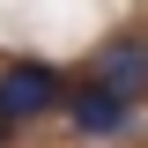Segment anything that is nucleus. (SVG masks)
Returning <instances> with one entry per match:
<instances>
[{
    "mask_svg": "<svg viewBox=\"0 0 148 148\" xmlns=\"http://www.w3.org/2000/svg\"><path fill=\"white\" fill-rule=\"evenodd\" d=\"M0 148H8V133H0Z\"/></svg>",
    "mask_w": 148,
    "mask_h": 148,
    "instance_id": "obj_4",
    "label": "nucleus"
},
{
    "mask_svg": "<svg viewBox=\"0 0 148 148\" xmlns=\"http://www.w3.org/2000/svg\"><path fill=\"white\" fill-rule=\"evenodd\" d=\"M67 119H74L82 141H119V133H133V104L111 96L104 82H82V89L67 96Z\"/></svg>",
    "mask_w": 148,
    "mask_h": 148,
    "instance_id": "obj_2",
    "label": "nucleus"
},
{
    "mask_svg": "<svg viewBox=\"0 0 148 148\" xmlns=\"http://www.w3.org/2000/svg\"><path fill=\"white\" fill-rule=\"evenodd\" d=\"M89 82H104L111 96H126V104H133V96L148 89V45H104Z\"/></svg>",
    "mask_w": 148,
    "mask_h": 148,
    "instance_id": "obj_3",
    "label": "nucleus"
},
{
    "mask_svg": "<svg viewBox=\"0 0 148 148\" xmlns=\"http://www.w3.org/2000/svg\"><path fill=\"white\" fill-rule=\"evenodd\" d=\"M59 96H67V82H59L45 59H15V67H0V133H8V126H30V119H45Z\"/></svg>",
    "mask_w": 148,
    "mask_h": 148,
    "instance_id": "obj_1",
    "label": "nucleus"
}]
</instances>
